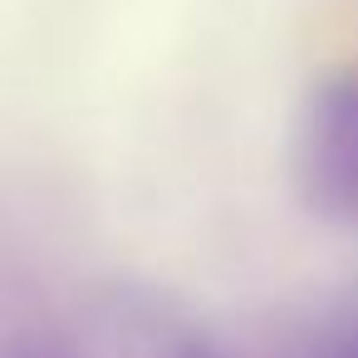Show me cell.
<instances>
[{"label":"cell","instance_id":"cell-1","mask_svg":"<svg viewBox=\"0 0 358 358\" xmlns=\"http://www.w3.org/2000/svg\"><path fill=\"white\" fill-rule=\"evenodd\" d=\"M294 187L334 221H358V64L319 79L294 123Z\"/></svg>","mask_w":358,"mask_h":358}]
</instances>
